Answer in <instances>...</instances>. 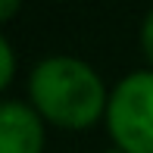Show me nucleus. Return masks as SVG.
<instances>
[{"label":"nucleus","mask_w":153,"mask_h":153,"mask_svg":"<svg viewBox=\"0 0 153 153\" xmlns=\"http://www.w3.org/2000/svg\"><path fill=\"white\" fill-rule=\"evenodd\" d=\"M44 119L31 103L0 100V153H44Z\"/></svg>","instance_id":"3"},{"label":"nucleus","mask_w":153,"mask_h":153,"mask_svg":"<svg viewBox=\"0 0 153 153\" xmlns=\"http://www.w3.org/2000/svg\"><path fill=\"white\" fill-rule=\"evenodd\" d=\"M16 13H19V3H16V0H0V25L10 22Z\"/></svg>","instance_id":"6"},{"label":"nucleus","mask_w":153,"mask_h":153,"mask_svg":"<svg viewBox=\"0 0 153 153\" xmlns=\"http://www.w3.org/2000/svg\"><path fill=\"white\" fill-rule=\"evenodd\" d=\"M137 41H141V53H144V59H147V69H153V10L144 16Z\"/></svg>","instance_id":"5"},{"label":"nucleus","mask_w":153,"mask_h":153,"mask_svg":"<svg viewBox=\"0 0 153 153\" xmlns=\"http://www.w3.org/2000/svg\"><path fill=\"white\" fill-rule=\"evenodd\" d=\"M28 100L44 122L85 131L106 116L109 91L91 62L78 56H47L28 75Z\"/></svg>","instance_id":"1"},{"label":"nucleus","mask_w":153,"mask_h":153,"mask_svg":"<svg viewBox=\"0 0 153 153\" xmlns=\"http://www.w3.org/2000/svg\"><path fill=\"white\" fill-rule=\"evenodd\" d=\"M106 128L113 150L153 153V69H134L109 91Z\"/></svg>","instance_id":"2"},{"label":"nucleus","mask_w":153,"mask_h":153,"mask_svg":"<svg viewBox=\"0 0 153 153\" xmlns=\"http://www.w3.org/2000/svg\"><path fill=\"white\" fill-rule=\"evenodd\" d=\"M16 75V53H13V44L0 34V91H6Z\"/></svg>","instance_id":"4"}]
</instances>
